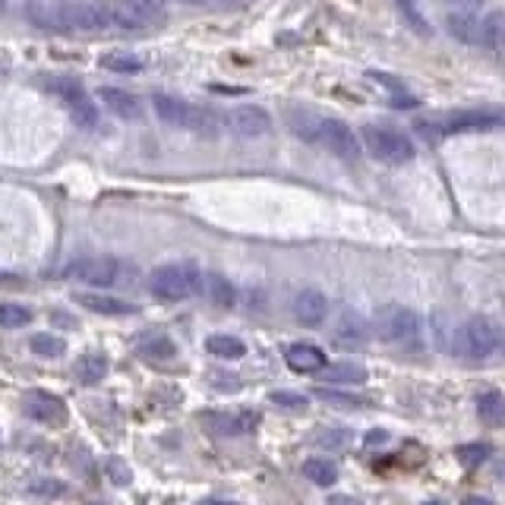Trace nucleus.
<instances>
[{
	"mask_svg": "<svg viewBox=\"0 0 505 505\" xmlns=\"http://www.w3.org/2000/svg\"><path fill=\"white\" fill-rule=\"evenodd\" d=\"M360 136H363V149L382 165H408V161H414V143L395 126L367 124Z\"/></svg>",
	"mask_w": 505,
	"mask_h": 505,
	"instance_id": "obj_3",
	"label": "nucleus"
},
{
	"mask_svg": "<svg viewBox=\"0 0 505 505\" xmlns=\"http://www.w3.org/2000/svg\"><path fill=\"white\" fill-rule=\"evenodd\" d=\"M272 402H275L278 408H304L306 398H304V395H297V392H275V395H272Z\"/></svg>",
	"mask_w": 505,
	"mask_h": 505,
	"instance_id": "obj_38",
	"label": "nucleus"
},
{
	"mask_svg": "<svg viewBox=\"0 0 505 505\" xmlns=\"http://www.w3.org/2000/svg\"><path fill=\"white\" fill-rule=\"evenodd\" d=\"M26 13L38 29H54V32L67 29L63 26V4H54V0H29Z\"/></svg>",
	"mask_w": 505,
	"mask_h": 505,
	"instance_id": "obj_19",
	"label": "nucleus"
},
{
	"mask_svg": "<svg viewBox=\"0 0 505 505\" xmlns=\"http://www.w3.org/2000/svg\"><path fill=\"white\" fill-rule=\"evenodd\" d=\"M32 322V310L22 304H0V326L4 329H20Z\"/></svg>",
	"mask_w": 505,
	"mask_h": 505,
	"instance_id": "obj_31",
	"label": "nucleus"
},
{
	"mask_svg": "<svg viewBox=\"0 0 505 505\" xmlns=\"http://www.w3.org/2000/svg\"><path fill=\"white\" fill-rule=\"evenodd\" d=\"M73 373H77V379L83 382V386H95V382H102L104 373H108V357H104V354H98V351L83 354V357L77 360Z\"/></svg>",
	"mask_w": 505,
	"mask_h": 505,
	"instance_id": "obj_23",
	"label": "nucleus"
},
{
	"mask_svg": "<svg viewBox=\"0 0 505 505\" xmlns=\"http://www.w3.org/2000/svg\"><path fill=\"white\" fill-rule=\"evenodd\" d=\"M29 490L38 493V496H63V484L54 477H35L32 484H29Z\"/></svg>",
	"mask_w": 505,
	"mask_h": 505,
	"instance_id": "obj_36",
	"label": "nucleus"
},
{
	"mask_svg": "<svg viewBox=\"0 0 505 505\" xmlns=\"http://www.w3.org/2000/svg\"><path fill=\"white\" fill-rule=\"evenodd\" d=\"M67 278L79 284H95V288H108V284L120 281V263L111 257H83L77 263L67 265Z\"/></svg>",
	"mask_w": 505,
	"mask_h": 505,
	"instance_id": "obj_9",
	"label": "nucleus"
},
{
	"mask_svg": "<svg viewBox=\"0 0 505 505\" xmlns=\"http://www.w3.org/2000/svg\"><path fill=\"white\" fill-rule=\"evenodd\" d=\"M202 294H206L215 306H222V310H231V306L237 304L234 284H231L224 275H218V272H208V275H202Z\"/></svg>",
	"mask_w": 505,
	"mask_h": 505,
	"instance_id": "obj_21",
	"label": "nucleus"
},
{
	"mask_svg": "<svg viewBox=\"0 0 505 505\" xmlns=\"http://www.w3.org/2000/svg\"><path fill=\"white\" fill-rule=\"evenodd\" d=\"M496 477H499V480H505V458L496 464Z\"/></svg>",
	"mask_w": 505,
	"mask_h": 505,
	"instance_id": "obj_42",
	"label": "nucleus"
},
{
	"mask_svg": "<svg viewBox=\"0 0 505 505\" xmlns=\"http://www.w3.org/2000/svg\"><path fill=\"white\" fill-rule=\"evenodd\" d=\"M367 338H370L367 319L351 310L341 313L338 322H335V329H332V345L341 347V351H357V347L367 345Z\"/></svg>",
	"mask_w": 505,
	"mask_h": 505,
	"instance_id": "obj_11",
	"label": "nucleus"
},
{
	"mask_svg": "<svg viewBox=\"0 0 505 505\" xmlns=\"http://www.w3.org/2000/svg\"><path fill=\"white\" fill-rule=\"evenodd\" d=\"M284 360H288V367L294 370V373H322V370L329 367L326 354H322V347L316 345H306V341H300V345H291L288 351H284Z\"/></svg>",
	"mask_w": 505,
	"mask_h": 505,
	"instance_id": "obj_15",
	"label": "nucleus"
},
{
	"mask_svg": "<svg viewBox=\"0 0 505 505\" xmlns=\"http://www.w3.org/2000/svg\"><path fill=\"white\" fill-rule=\"evenodd\" d=\"M183 4H193V7H196V4H206V0H183Z\"/></svg>",
	"mask_w": 505,
	"mask_h": 505,
	"instance_id": "obj_43",
	"label": "nucleus"
},
{
	"mask_svg": "<svg viewBox=\"0 0 505 505\" xmlns=\"http://www.w3.org/2000/svg\"><path fill=\"white\" fill-rule=\"evenodd\" d=\"M386 439H388L386 429H376V433H370V436H367V443H386Z\"/></svg>",
	"mask_w": 505,
	"mask_h": 505,
	"instance_id": "obj_41",
	"label": "nucleus"
},
{
	"mask_svg": "<svg viewBox=\"0 0 505 505\" xmlns=\"http://www.w3.org/2000/svg\"><path fill=\"white\" fill-rule=\"evenodd\" d=\"M32 351L38 354V357H61L63 351H67V345H63V338L61 335H51V332H38V335H32Z\"/></svg>",
	"mask_w": 505,
	"mask_h": 505,
	"instance_id": "obj_30",
	"label": "nucleus"
},
{
	"mask_svg": "<svg viewBox=\"0 0 505 505\" xmlns=\"http://www.w3.org/2000/svg\"><path fill=\"white\" fill-rule=\"evenodd\" d=\"M319 398V402H329V404H345V408H354V404H363L360 398H354V395H345L338 392V388H316L313 392Z\"/></svg>",
	"mask_w": 505,
	"mask_h": 505,
	"instance_id": "obj_35",
	"label": "nucleus"
},
{
	"mask_svg": "<svg viewBox=\"0 0 505 505\" xmlns=\"http://www.w3.org/2000/svg\"><path fill=\"white\" fill-rule=\"evenodd\" d=\"M200 291H202V275L187 263L159 265L149 275V294L165 300V304H177V300H187Z\"/></svg>",
	"mask_w": 505,
	"mask_h": 505,
	"instance_id": "obj_2",
	"label": "nucleus"
},
{
	"mask_svg": "<svg viewBox=\"0 0 505 505\" xmlns=\"http://www.w3.org/2000/svg\"><path fill=\"white\" fill-rule=\"evenodd\" d=\"M98 98H102L104 108H108L111 114H118V118H124V120L139 118V102H136V95H130V92L114 89V86H104V89L98 92Z\"/></svg>",
	"mask_w": 505,
	"mask_h": 505,
	"instance_id": "obj_20",
	"label": "nucleus"
},
{
	"mask_svg": "<svg viewBox=\"0 0 505 505\" xmlns=\"http://www.w3.org/2000/svg\"><path fill=\"white\" fill-rule=\"evenodd\" d=\"M206 351L218 360H240L247 354V345L240 338H234V335H208Z\"/></svg>",
	"mask_w": 505,
	"mask_h": 505,
	"instance_id": "obj_26",
	"label": "nucleus"
},
{
	"mask_svg": "<svg viewBox=\"0 0 505 505\" xmlns=\"http://www.w3.org/2000/svg\"><path fill=\"white\" fill-rule=\"evenodd\" d=\"M316 443L319 445H345L347 443V433H345V429H329V433H316Z\"/></svg>",
	"mask_w": 505,
	"mask_h": 505,
	"instance_id": "obj_39",
	"label": "nucleus"
},
{
	"mask_svg": "<svg viewBox=\"0 0 505 505\" xmlns=\"http://www.w3.org/2000/svg\"><path fill=\"white\" fill-rule=\"evenodd\" d=\"M0 10H4V0H0Z\"/></svg>",
	"mask_w": 505,
	"mask_h": 505,
	"instance_id": "obj_45",
	"label": "nucleus"
},
{
	"mask_svg": "<svg viewBox=\"0 0 505 505\" xmlns=\"http://www.w3.org/2000/svg\"><path fill=\"white\" fill-rule=\"evenodd\" d=\"M111 10V22L120 29H146L155 20L152 10H146L139 0H108Z\"/></svg>",
	"mask_w": 505,
	"mask_h": 505,
	"instance_id": "obj_16",
	"label": "nucleus"
},
{
	"mask_svg": "<svg viewBox=\"0 0 505 505\" xmlns=\"http://www.w3.org/2000/svg\"><path fill=\"white\" fill-rule=\"evenodd\" d=\"M288 120H291V130L297 133L300 139H306L313 146H322L326 152H332L335 159H345V161L360 159V139L345 120L316 118V114L310 111H291Z\"/></svg>",
	"mask_w": 505,
	"mask_h": 505,
	"instance_id": "obj_1",
	"label": "nucleus"
},
{
	"mask_svg": "<svg viewBox=\"0 0 505 505\" xmlns=\"http://www.w3.org/2000/svg\"><path fill=\"white\" fill-rule=\"evenodd\" d=\"M398 10H402L404 20H408L411 26H414V32L427 38V35H429V26H427V20H423V16H420V10H417L414 4H411V0H398Z\"/></svg>",
	"mask_w": 505,
	"mask_h": 505,
	"instance_id": "obj_34",
	"label": "nucleus"
},
{
	"mask_svg": "<svg viewBox=\"0 0 505 505\" xmlns=\"http://www.w3.org/2000/svg\"><path fill=\"white\" fill-rule=\"evenodd\" d=\"M218 4H240V0H218Z\"/></svg>",
	"mask_w": 505,
	"mask_h": 505,
	"instance_id": "obj_44",
	"label": "nucleus"
},
{
	"mask_svg": "<svg viewBox=\"0 0 505 505\" xmlns=\"http://www.w3.org/2000/svg\"><path fill=\"white\" fill-rule=\"evenodd\" d=\"M294 316H297L300 326H322L329 316V300L319 291H300L294 300Z\"/></svg>",
	"mask_w": 505,
	"mask_h": 505,
	"instance_id": "obj_17",
	"label": "nucleus"
},
{
	"mask_svg": "<svg viewBox=\"0 0 505 505\" xmlns=\"http://www.w3.org/2000/svg\"><path fill=\"white\" fill-rule=\"evenodd\" d=\"M455 455L464 468H477V464H484L486 458H490V449H486L484 443H468V445H458Z\"/></svg>",
	"mask_w": 505,
	"mask_h": 505,
	"instance_id": "obj_33",
	"label": "nucleus"
},
{
	"mask_svg": "<svg viewBox=\"0 0 505 505\" xmlns=\"http://www.w3.org/2000/svg\"><path fill=\"white\" fill-rule=\"evenodd\" d=\"M108 477H111L118 486H126L133 480V474H130V468L120 461V458H108Z\"/></svg>",
	"mask_w": 505,
	"mask_h": 505,
	"instance_id": "obj_37",
	"label": "nucleus"
},
{
	"mask_svg": "<svg viewBox=\"0 0 505 505\" xmlns=\"http://www.w3.org/2000/svg\"><path fill=\"white\" fill-rule=\"evenodd\" d=\"M445 26H449L452 38H458L461 45H480V16H474L471 10L452 13Z\"/></svg>",
	"mask_w": 505,
	"mask_h": 505,
	"instance_id": "obj_22",
	"label": "nucleus"
},
{
	"mask_svg": "<svg viewBox=\"0 0 505 505\" xmlns=\"http://www.w3.org/2000/svg\"><path fill=\"white\" fill-rule=\"evenodd\" d=\"M376 332H379V338L392 341V345L411 347L420 341V316L414 310H408V306H388L376 319Z\"/></svg>",
	"mask_w": 505,
	"mask_h": 505,
	"instance_id": "obj_7",
	"label": "nucleus"
},
{
	"mask_svg": "<svg viewBox=\"0 0 505 505\" xmlns=\"http://www.w3.org/2000/svg\"><path fill=\"white\" fill-rule=\"evenodd\" d=\"M322 376H326L329 382H363V370L360 367H354V363H335V367H326L322 370Z\"/></svg>",
	"mask_w": 505,
	"mask_h": 505,
	"instance_id": "obj_32",
	"label": "nucleus"
},
{
	"mask_svg": "<svg viewBox=\"0 0 505 505\" xmlns=\"http://www.w3.org/2000/svg\"><path fill=\"white\" fill-rule=\"evenodd\" d=\"M505 124V114L490 111V108H471V111H455L443 120L439 126V136H455V133H480L493 130V126Z\"/></svg>",
	"mask_w": 505,
	"mask_h": 505,
	"instance_id": "obj_10",
	"label": "nucleus"
},
{
	"mask_svg": "<svg viewBox=\"0 0 505 505\" xmlns=\"http://www.w3.org/2000/svg\"><path fill=\"white\" fill-rule=\"evenodd\" d=\"M212 433H222V436H243V433H253L259 427L257 411H228V414H202Z\"/></svg>",
	"mask_w": 505,
	"mask_h": 505,
	"instance_id": "obj_13",
	"label": "nucleus"
},
{
	"mask_svg": "<svg viewBox=\"0 0 505 505\" xmlns=\"http://www.w3.org/2000/svg\"><path fill=\"white\" fill-rule=\"evenodd\" d=\"M155 114H159L161 124L177 126V130H196V133H208L215 126V114L206 108H196L190 102H180L171 95H155L152 102Z\"/></svg>",
	"mask_w": 505,
	"mask_h": 505,
	"instance_id": "obj_5",
	"label": "nucleus"
},
{
	"mask_svg": "<svg viewBox=\"0 0 505 505\" xmlns=\"http://www.w3.org/2000/svg\"><path fill=\"white\" fill-rule=\"evenodd\" d=\"M477 414H480V420L490 423V427L505 423V395L496 392V388H490V392H480L477 395Z\"/></svg>",
	"mask_w": 505,
	"mask_h": 505,
	"instance_id": "obj_25",
	"label": "nucleus"
},
{
	"mask_svg": "<svg viewBox=\"0 0 505 505\" xmlns=\"http://www.w3.org/2000/svg\"><path fill=\"white\" fill-rule=\"evenodd\" d=\"M26 414L38 423H63L67 420V404L51 392H29L26 395Z\"/></svg>",
	"mask_w": 505,
	"mask_h": 505,
	"instance_id": "obj_14",
	"label": "nucleus"
},
{
	"mask_svg": "<svg viewBox=\"0 0 505 505\" xmlns=\"http://www.w3.org/2000/svg\"><path fill=\"white\" fill-rule=\"evenodd\" d=\"M77 304H83L92 313H102V316H126V313H133L130 304H124L118 297H104V294H77Z\"/></svg>",
	"mask_w": 505,
	"mask_h": 505,
	"instance_id": "obj_24",
	"label": "nucleus"
},
{
	"mask_svg": "<svg viewBox=\"0 0 505 505\" xmlns=\"http://www.w3.org/2000/svg\"><path fill=\"white\" fill-rule=\"evenodd\" d=\"M505 351V332L493 319L474 316L458 329V354L468 360H486Z\"/></svg>",
	"mask_w": 505,
	"mask_h": 505,
	"instance_id": "obj_4",
	"label": "nucleus"
},
{
	"mask_svg": "<svg viewBox=\"0 0 505 505\" xmlns=\"http://www.w3.org/2000/svg\"><path fill=\"white\" fill-rule=\"evenodd\" d=\"M228 126L243 139H257V136H265L272 130V118L269 111L257 108V104H240L234 111L228 114Z\"/></svg>",
	"mask_w": 505,
	"mask_h": 505,
	"instance_id": "obj_12",
	"label": "nucleus"
},
{
	"mask_svg": "<svg viewBox=\"0 0 505 505\" xmlns=\"http://www.w3.org/2000/svg\"><path fill=\"white\" fill-rule=\"evenodd\" d=\"M45 89L54 92L69 111V118L77 120V126H95L98 124V104L89 98V92L77 83L73 77H51Z\"/></svg>",
	"mask_w": 505,
	"mask_h": 505,
	"instance_id": "obj_6",
	"label": "nucleus"
},
{
	"mask_svg": "<svg viewBox=\"0 0 505 505\" xmlns=\"http://www.w3.org/2000/svg\"><path fill=\"white\" fill-rule=\"evenodd\" d=\"M63 26L69 32H102L114 26L108 0H69L63 4Z\"/></svg>",
	"mask_w": 505,
	"mask_h": 505,
	"instance_id": "obj_8",
	"label": "nucleus"
},
{
	"mask_svg": "<svg viewBox=\"0 0 505 505\" xmlns=\"http://www.w3.org/2000/svg\"><path fill=\"white\" fill-rule=\"evenodd\" d=\"M480 48H486L493 57L505 54V10H493L480 20Z\"/></svg>",
	"mask_w": 505,
	"mask_h": 505,
	"instance_id": "obj_18",
	"label": "nucleus"
},
{
	"mask_svg": "<svg viewBox=\"0 0 505 505\" xmlns=\"http://www.w3.org/2000/svg\"><path fill=\"white\" fill-rule=\"evenodd\" d=\"M139 4H143L146 10H152L155 16H161V13H165V7H167V0H139Z\"/></svg>",
	"mask_w": 505,
	"mask_h": 505,
	"instance_id": "obj_40",
	"label": "nucleus"
},
{
	"mask_svg": "<svg viewBox=\"0 0 505 505\" xmlns=\"http://www.w3.org/2000/svg\"><path fill=\"white\" fill-rule=\"evenodd\" d=\"M136 347H139V354H143V357H146V360H171L174 354H177L174 341L167 338V335H161V332L143 335Z\"/></svg>",
	"mask_w": 505,
	"mask_h": 505,
	"instance_id": "obj_27",
	"label": "nucleus"
},
{
	"mask_svg": "<svg viewBox=\"0 0 505 505\" xmlns=\"http://www.w3.org/2000/svg\"><path fill=\"white\" fill-rule=\"evenodd\" d=\"M304 477L316 486H332L338 480V468L332 458H310V461H304Z\"/></svg>",
	"mask_w": 505,
	"mask_h": 505,
	"instance_id": "obj_28",
	"label": "nucleus"
},
{
	"mask_svg": "<svg viewBox=\"0 0 505 505\" xmlns=\"http://www.w3.org/2000/svg\"><path fill=\"white\" fill-rule=\"evenodd\" d=\"M102 67L111 69V73H139L143 69V61L130 51H111V54L102 57Z\"/></svg>",
	"mask_w": 505,
	"mask_h": 505,
	"instance_id": "obj_29",
	"label": "nucleus"
}]
</instances>
